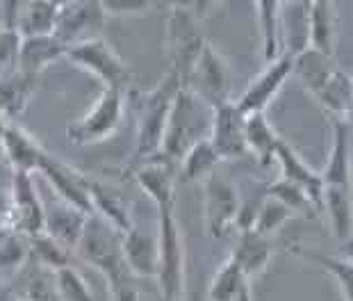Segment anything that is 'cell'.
I'll list each match as a JSON object with an SVG mask.
<instances>
[{"instance_id": "6da1fadb", "label": "cell", "mask_w": 353, "mask_h": 301, "mask_svg": "<svg viewBox=\"0 0 353 301\" xmlns=\"http://www.w3.org/2000/svg\"><path fill=\"white\" fill-rule=\"evenodd\" d=\"M212 115L214 110L205 105L201 99H196L185 85L178 89L176 101L171 105L169 122L164 128V137L160 153L155 157L162 160L169 167L178 169L180 160L194 144L210 137V128H212Z\"/></svg>"}, {"instance_id": "7a4b0ae2", "label": "cell", "mask_w": 353, "mask_h": 301, "mask_svg": "<svg viewBox=\"0 0 353 301\" xmlns=\"http://www.w3.org/2000/svg\"><path fill=\"white\" fill-rule=\"evenodd\" d=\"M180 87H183V78H180L176 71L167 69L164 78L157 82V87H153L151 92L144 96L141 112H139V124H137V137H134V146L125 162L123 178L130 176V171L137 169L139 164L153 160V157L160 153L164 128H167L171 105H174Z\"/></svg>"}, {"instance_id": "3957f363", "label": "cell", "mask_w": 353, "mask_h": 301, "mask_svg": "<svg viewBox=\"0 0 353 301\" xmlns=\"http://www.w3.org/2000/svg\"><path fill=\"white\" fill-rule=\"evenodd\" d=\"M76 251L87 265L96 267L105 276L110 292L132 283L130 281L132 274L128 272L121 255V233H117L101 217L96 215L87 217V224L82 229Z\"/></svg>"}, {"instance_id": "277c9868", "label": "cell", "mask_w": 353, "mask_h": 301, "mask_svg": "<svg viewBox=\"0 0 353 301\" xmlns=\"http://www.w3.org/2000/svg\"><path fill=\"white\" fill-rule=\"evenodd\" d=\"M157 288L162 301H183L185 295V244L176 206L157 208Z\"/></svg>"}, {"instance_id": "5b68a950", "label": "cell", "mask_w": 353, "mask_h": 301, "mask_svg": "<svg viewBox=\"0 0 353 301\" xmlns=\"http://www.w3.org/2000/svg\"><path fill=\"white\" fill-rule=\"evenodd\" d=\"M125 94L121 89H103L94 105L78 122L66 128V137L76 146H94L108 142L123 124Z\"/></svg>"}, {"instance_id": "8992f818", "label": "cell", "mask_w": 353, "mask_h": 301, "mask_svg": "<svg viewBox=\"0 0 353 301\" xmlns=\"http://www.w3.org/2000/svg\"><path fill=\"white\" fill-rule=\"evenodd\" d=\"M64 59H69L78 69L92 73L94 78H99L105 85V89H121V92H128L132 87L130 66H128L125 59H121V55L103 37L69 46Z\"/></svg>"}, {"instance_id": "52a82bcc", "label": "cell", "mask_w": 353, "mask_h": 301, "mask_svg": "<svg viewBox=\"0 0 353 301\" xmlns=\"http://www.w3.org/2000/svg\"><path fill=\"white\" fill-rule=\"evenodd\" d=\"M199 17L192 12V7H178L169 12L167 19V37H164V52H167L169 71H176L180 78H187V73L201 55L205 46V37L201 32Z\"/></svg>"}, {"instance_id": "ba28073f", "label": "cell", "mask_w": 353, "mask_h": 301, "mask_svg": "<svg viewBox=\"0 0 353 301\" xmlns=\"http://www.w3.org/2000/svg\"><path fill=\"white\" fill-rule=\"evenodd\" d=\"M183 85L190 92L201 99L210 108H219V105L230 101L232 92V73L228 62L223 59V55L216 50L212 43L205 41L201 55L196 57V62L187 73V78Z\"/></svg>"}, {"instance_id": "9c48e42d", "label": "cell", "mask_w": 353, "mask_h": 301, "mask_svg": "<svg viewBox=\"0 0 353 301\" xmlns=\"http://www.w3.org/2000/svg\"><path fill=\"white\" fill-rule=\"evenodd\" d=\"M239 190L232 180L210 174L203 180V224L210 237L221 240L235 226L239 215Z\"/></svg>"}, {"instance_id": "30bf717a", "label": "cell", "mask_w": 353, "mask_h": 301, "mask_svg": "<svg viewBox=\"0 0 353 301\" xmlns=\"http://www.w3.org/2000/svg\"><path fill=\"white\" fill-rule=\"evenodd\" d=\"M48 183L50 192L57 199H62L69 206L78 208L80 213L94 215L92 208V178L82 174L80 169L71 167L69 162H62L52 153H46L41 160V167L37 171Z\"/></svg>"}, {"instance_id": "8fae6325", "label": "cell", "mask_w": 353, "mask_h": 301, "mask_svg": "<svg viewBox=\"0 0 353 301\" xmlns=\"http://www.w3.org/2000/svg\"><path fill=\"white\" fill-rule=\"evenodd\" d=\"M208 139L221 160H239L249 153V148H246V115L237 108L235 101L214 108Z\"/></svg>"}, {"instance_id": "7c38bea8", "label": "cell", "mask_w": 353, "mask_h": 301, "mask_svg": "<svg viewBox=\"0 0 353 301\" xmlns=\"http://www.w3.org/2000/svg\"><path fill=\"white\" fill-rule=\"evenodd\" d=\"M292 66H294V55H292V52H281V55H278L274 62H269L267 69L246 87V92L235 101V105L246 117L255 115V112H265L269 108V103L276 99V94L281 92L285 80L292 75Z\"/></svg>"}, {"instance_id": "4fadbf2b", "label": "cell", "mask_w": 353, "mask_h": 301, "mask_svg": "<svg viewBox=\"0 0 353 301\" xmlns=\"http://www.w3.org/2000/svg\"><path fill=\"white\" fill-rule=\"evenodd\" d=\"M105 12L99 5V0H76L69 7L59 10L55 37L64 43L66 48L76 46L80 41L96 39L99 30L105 23Z\"/></svg>"}, {"instance_id": "5bb4252c", "label": "cell", "mask_w": 353, "mask_h": 301, "mask_svg": "<svg viewBox=\"0 0 353 301\" xmlns=\"http://www.w3.org/2000/svg\"><path fill=\"white\" fill-rule=\"evenodd\" d=\"M12 208H14V224L28 237H34L43 233L46 222V210H43V197L34 183V174H21L14 171L12 176Z\"/></svg>"}, {"instance_id": "9a60e30c", "label": "cell", "mask_w": 353, "mask_h": 301, "mask_svg": "<svg viewBox=\"0 0 353 301\" xmlns=\"http://www.w3.org/2000/svg\"><path fill=\"white\" fill-rule=\"evenodd\" d=\"M43 210H46V222H43V233L50 235L55 242L66 246L69 251H76L78 240L82 235V229L87 224L85 213H80L78 208L69 206L62 199H57L50 192V201L43 199Z\"/></svg>"}, {"instance_id": "2e32d148", "label": "cell", "mask_w": 353, "mask_h": 301, "mask_svg": "<svg viewBox=\"0 0 353 301\" xmlns=\"http://www.w3.org/2000/svg\"><path fill=\"white\" fill-rule=\"evenodd\" d=\"M0 148H3L10 167L14 171H21V174H37L41 167V160L48 153L26 128L12 122L5 126L3 135H0Z\"/></svg>"}, {"instance_id": "e0dca14e", "label": "cell", "mask_w": 353, "mask_h": 301, "mask_svg": "<svg viewBox=\"0 0 353 301\" xmlns=\"http://www.w3.org/2000/svg\"><path fill=\"white\" fill-rule=\"evenodd\" d=\"M130 180L139 185V190L155 203V208L176 206V169L162 160H148L130 171Z\"/></svg>"}, {"instance_id": "ac0fdd59", "label": "cell", "mask_w": 353, "mask_h": 301, "mask_svg": "<svg viewBox=\"0 0 353 301\" xmlns=\"http://www.w3.org/2000/svg\"><path fill=\"white\" fill-rule=\"evenodd\" d=\"M121 255L132 276L155 278L157 276V233H148L137 224L121 235Z\"/></svg>"}, {"instance_id": "d6986e66", "label": "cell", "mask_w": 353, "mask_h": 301, "mask_svg": "<svg viewBox=\"0 0 353 301\" xmlns=\"http://www.w3.org/2000/svg\"><path fill=\"white\" fill-rule=\"evenodd\" d=\"M39 80L41 73L21 69V66L0 78V112H3L7 122L10 119L14 122V119H19L28 110L37 87H39Z\"/></svg>"}, {"instance_id": "ffe728a7", "label": "cell", "mask_w": 353, "mask_h": 301, "mask_svg": "<svg viewBox=\"0 0 353 301\" xmlns=\"http://www.w3.org/2000/svg\"><path fill=\"white\" fill-rule=\"evenodd\" d=\"M319 176L324 185L351 187V176H353L351 133H349V122H344V119H333V146H330L328 162Z\"/></svg>"}, {"instance_id": "44dd1931", "label": "cell", "mask_w": 353, "mask_h": 301, "mask_svg": "<svg viewBox=\"0 0 353 301\" xmlns=\"http://www.w3.org/2000/svg\"><path fill=\"white\" fill-rule=\"evenodd\" d=\"M59 7L48 0H23L14 14L12 30H17L21 39H32V37H50L55 35Z\"/></svg>"}, {"instance_id": "7402d4cb", "label": "cell", "mask_w": 353, "mask_h": 301, "mask_svg": "<svg viewBox=\"0 0 353 301\" xmlns=\"http://www.w3.org/2000/svg\"><path fill=\"white\" fill-rule=\"evenodd\" d=\"M274 160H276L278 167H281V178L296 183L305 192L307 201H310L312 206L321 208V194H324V183H321V176L314 174V171L307 167L301 157L294 153V148L288 146L281 139V142H278V146H276Z\"/></svg>"}, {"instance_id": "603a6c76", "label": "cell", "mask_w": 353, "mask_h": 301, "mask_svg": "<svg viewBox=\"0 0 353 301\" xmlns=\"http://www.w3.org/2000/svg\"><path fill=\"white\" fill-rule=\"evenodd\" d=\"M321 208L328 217L330 231L337 240H349L353 235V192L344 185H324Z\"/></svg>"}, {"instance_id": "cb8c5ba5", "label": "cell", "mask_w": 353, "mask_h": 301, "mask_svg": "<svg viewBox=\"0 0 353 301\" xmlns=\"http://www.w3.org/2000/svg\"><path fill=\"white\" fill-rule=\"evenodd\" d=\"M272 255H274L272 237H265V235H260V233H255L253 229H249V231H239L237 246H235V251L230 253V258L237 262L239 269H242L246 276L253 278L269 265Z\"/></svg>"}, {"instance_id": "d4e9b609", "label": "cell", "mask_w": 353, "mask_h": 301, "mask_svg": "<svg viewBox=\"0 0 353 301\" xmlns=\"http://www.w3.org/2000/svg\"><path fill=\"white\" fill-rule=\"evenodd\" d=\"M66 50H69V48H66L55 35L21 39L19 66H21V69L34 71V73H43L46 66L59 62V59H64Z\"/></svg>"}, {"instance_id": "484cf974", "label": "cell", "mask_w": 353, "mask_h": 301, "mask_svg": "<svg viewBox=\"0 0 353 301\" xmlns=\"http://www.w3.org/2000/svg\"><path fill=\"white\" fill-rule=\"evenodd\" d=\"M324 108L333 115V119H353V78L349 73L335 69L326 80V85L314 94Z\"/></svg>"}, {"instance_id": "4316f807", "label": "cell", "mask_w": 353, "mask_h": 301, "mask_svg": "<svg viewBox=\"0 0 353 301\" xmlns=\"http://www.w3.org/2000/svg\"><path fill=\"white\" fill-rule=\"evenodd\" d=\"M92 208H94V215L101 217L103 222H108L112 229L117 233H128L134 226L132 220V213L128 208V203L114 194L112 190H108L105 185L96 183L92 180Z\"/></svg>"}, {"instance_id": "83f0119b", "label": "cell", "mask_w": 353, "mask_h": 301, "mask_svg": "<svg viewBox=\"0 0 353 301\" xmlns=\"http://www.w3.org/2000/svg\"><path fill=\"white\" fill-rule=\"evenodd\" d=\"M337 66L330 62V57L324 55V52L314 50V48H303L301 52L294 55V66H292V73H296L301 82L305 85V89L312 96L319 92L321 87L326 85V80L330 78Z\"/></svg>"}, {"instance_id": "f1b7e54d", "label": "cell", "mask_w": 353, "mask_h": 301, "mask_svg": "<svg viewBox=\"0 0 353 301\" xmlns=\"http://www.w3.org/2000/svg\"><path fill=\"white\" fill-rule=\"evenodd\" d=\"M219 162H221V157L214 150V146L210 144V139H203L185 153V157L178 164L176 176L178 180H183V183H203L210 174H214Z\"/></svg>"}, {"instance_id": "f546056e", "label": "cell", "mask_w": 353, "mask_h": 301, "mask_svg": "<svg viewBox=\"0 0 353 301\" xmlns=\"http://www.w3.org/2000/svg\"><path fill=\"white\" fill-rule=\"evenodd\" d=\"M278 135L274 133L272 124L267 122L265 112H255V115L246 117V148L253 153L258 160L269 167L276 160V146H278Z\"/></svg>"}, {"instance_id": "4dcf8cb0", "label": "cell", "mask_w": 353, "mask_h": 301, "mask_svg": "<svg viewBox=\"0 0 353 301\" xmlns=\"http://www.w3.org/2000/svg\"><path fill=\"white\" fill-rule=\"evenodd\" d=\"M249 281L251 278L246 276L235 260L226 258V262L216 269V274L210 283V290H208V301H237L246 292H251L249 288Z\"/></svg>"}, {"instance_id": "1f68e13d", "label": "cell", "mask_w": 353, "mask_h": 301, "mask_svg": "<svg viewBox=\"0 0 353 301\" xmlns=\"http://www.w3.org/2000/svg\"><path fill=\"white\" fill-rule=\"evenodd\" d=\"M335 41V14L330 7V0H319L310 5V35H307V46L324 52L330 57Z\"/></svg>"}, {"instance_id": "d6a6232c", "label": "cell", "mask_w": 353, "mask_h": 301, "mask_svg": "<svg viewBox=\"0 0 353 301\" xmlns=\"http://www.w3.org/2000/svg\"><path fill=\"white\" fill-rule=\"evenodd\" d=\"M52 276H55L52 288H55V295L59 301H96L92 285L87 283V278L80 274L78 267L73 265L57 267Z\"/></svg>"}, {"instance_id": "836d02e7", "label": "cell", "mask_w": 353, "mask_h": 301, "mask_svg": "<svg viewBox=\"0 0 353 301\" xmlns=\"http://www.w3.org/2000/svg\"><path fill=\"white\" fill-rule=\"evenodd\" d=\"M292 215H294V213H292V210L285 206V203H281L278 199L269 197V194H267L265 201L260 203L258 215H255L251 229L255 233H260V235L272 237L278 229H283V224L288 222Z\"/></svg>"}, {"instance_id": "e575fe53", "label": "cell", "mask_w": 353, "mask_h": 301, "mask_svg": "<svg viewBox=\"0 0 353 301\" xmlns=\"http://www.w3.org/2000/svg\"><path fill=\"white\" fill-rule=\"evenodd\" d=\"M310 260H314L321 269L340 283V290L347 301H353V262L347 258H333V255H317V253H303Z\"/></svg>"}, {"instance_id": "d590c367", "label": "cell", "mask_w": 353, "mask_h": 301, "mask_svg": "<svg viewBox=\"0 0 353 301\" xmlns=\"http://www.w3.org/2000/svg\"><path fill=\"white\" fill-rule=\"evenodd\" d=\"M30 242H32V251L37 253V258H39L46 267H50L52 272H55L57 267L71 265L69 262L71 251L59 242H55V240H52L50 235H46V233H39V235L30 237Z\"/></svg>"}, {"instance_id": "8d00e7d4", "label": "cell", "mask_w": 353, "mask_h": 301, "mask_svg": "<svg viewBox=\"0 0 353 301\" xmlns=\"http://www.w3.org/2000/svg\"><path fill=\"white\" fill-rule=\"evenodd\" d=\"M267 194H269V197L278 199L281 203H285L292 213H299V210H305V208L312 206V203L307 201L305 192L301 190V187H299L296 183H292V180H285V178H278L276 183L269 185Z\"/></svg>"}, {"instance_id": "74e56055", "label": "cell", "mask_w": 353, "mask_h": 301, "mask_svg": "<svg viewBox=\"0 0 353 301\" xmlns=\"http://www.w3.org/2000/svg\"><path fill=\"white\" fill-rule=\"evenodd\" d=\"M26 255L28 251L19 235L5 233V235L0 237V272H17V269L23 265Z\"/></svg>"}, {"instance_id": "f35d334b", "label": "cell", "mask_w": 353, "mask_h": 301, "mask_svg": "<svg viewBox=\"0 0 353 301\" xmlns=\"http://www.w3.org/2000/svg\"><path fill=\"white\" fill-rule=\"evenodd\" d=\"M19 50L21 37L17 35V30L0 28V78L19 66Z\"/></svg>"}, {"instance_id": "ab89813d", "label": "cell", "mask_w": 353, "mask_h": 301, "mask_svg": "<svg viewBox=\"0 0 353 301\" xmlns=\"http://www.w3.org/2000/svg\"><path fill=\"white\" fill-rule=\"evenodd\" d=\"M105 17H139L153 7L151 0H99Z\"/></svg>"}, {"instance_id": "60d3db41", "label": "cell", "mask_w": 353, "mask_h": 301, "mask_svg": "<svg viewBox=\"0 0 353 301\" xmlns=\"http://www.w3.org/2000/svg\"><path fill=\"white\" fill-rule=\"evenodd\" d=\"M216 5H219V0H192L190 7H192V12L196 14L199 19H205Z\"/></svg>"}, {"instance_id": "b9f144b4", "label": "cell", "mask_w": 353, "mask_h": 301, "mask_svg": "<svg viewBox=\"0 0 353 301\" xmlns=\"http://www.w3.org/2000/svg\"><path fill=\"white\" fill-rule=\"evenodd\" d=\"M153 5H162V7H167V10H178V7H190L192 5V0H151Z\"/></svg>"}, {"instance_id": "7bdbcfd3", "label": "cell", "mask_w": 353, "mask_h": 301, "mask_svg": "<svg viewBox=\"0 0 353 301\" xmlns=\"http://www.w3.org/2000/svg\"><path fill=\"white\" fill-rule=\"evenodd\" d=\"M48 3H52L55 7H59V10H64V7H69L71 3H76V0H48Z\"/></svg>"}, {"instance_id": "ee69618b", "label": "cell", "mask_w": 353, "mask_h": 301, "mask_svg": "<svg viewBox=\"0 0 353 301\" xmlns=\"http://www.w3.org/2000/svg\"><path fill=\"white\" fill-rule=\"evenodd\" d=\"M7 124H10V122H7V119L3 117V112H0V135H3V130H5V126Z\"/></svg>"}, {"instance_id": "f6af8a7d", "label": "cell", "mask_w": 353, "mask_h": 301, "mask_svg": "<svg viewBox=\"0 0 353 301\" xmlns=\"http://www.w3.org/2000/svg\"><path fill=\"white\" fill-rule=\"evenodd\" d=\"M237 301H251V292H246V295H242Z\"/></svg>"}, {"instance_id": "bcb514c9", "label": "cell", "mask_w": 353, "mask_h": 301, "mask_svg": "<svg viewBox=\"0 0 353 301\" xmlns=\"http://www.w3.org/2000/svg\"><path fill=\"white\" fill-rule=\"evenodd\" d=\"M310 3H319V0H310Z\"/></svg>"}]
</instances>
